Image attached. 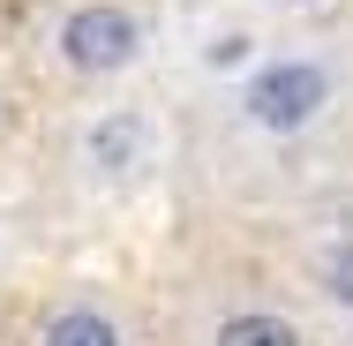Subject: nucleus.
<instances>
[{
	"mask_svg": "<svg viewBox=\"0 0 353 346\" xmlns=\"http://www.w3.org/2000/svg\"><path fill=\"white\" fill-rule=\"evenodd\" d=\"M331 278H339V294L353 301V256H339V264H331Z\"/></svg>",
	"mask_w": 353,
	"mask_h": 346,
	"instance_id": "obj_7",
	"label": "nucleus"
},
{
	"mask_svg": "<svg viewBox=\"0 0 353 346\" xmlns=\"http://www.w3.org/2000/svg\"><path fill=\"white\" fill-rule=\"evenodd\" d=\"M136 15L128 8H75L68 23H61V61L83 75H113L136 61Z\"/></svg>",
	"mask_w": 353,
	"mask_h": 346,
	"instance_id": "obj_2",
	"label": "nucleus"
},
{
	"mask_svg": "<svg viewBox=\"0 0 353 346\" xmlns=\"http://www.w3.org/2000/svg\"><path fill=\"white\" fill-rule=\"evenodd\" d=\"M38 346H121V331H113V316H98V309H61V316L38 331Z\"/></svg>",
	"mask_w": 353,
	"mask_h": 346,
	"instance_id": "obj_4",
	"label": "nucleus"
},
{
	"mask_svg": "<svg viewBox=\"0 0 353 346\" xmlns=\"http://www.w3.org/2000/svg\"><path fill=\"white\" fill-rule=\"evenodd\" d=\"M323 98H331V83H323L316 61H279V68H263L248 83V121L293 136V128H308V121L323 113Z\"/></svg>",
	"mask_w": 353,
	"mask_h": 346,
	"instance_id": "obj_1",
	"label": "nucleus"
},
{
	"mask_svg": "<svg viewBox=\"0 0 353 346\" xmlns=\"http://www.w3.org/2000/svg\"><path fill=\"white\" fill-rule=\"evenodd\" d=\"M143 158H150L143 113H105V121L90 128V166H98V173H136Z\"/></svg>",
	"mask_w": 353,
	"mask_h": 346,
	"instance_id": "obj_3",
	"label": "nucleus"
},
{
	"mask_svg": "<svg viewBox=\"0 0 353 346\" xmlns=\"http://www.w3.org/2000/svg\"><path fill=\"white\" fill-rule=\"evenodd\" d=\"M218 346H301V331H293L285 316L248 309V316H225V324H218Z\"/></svg>",
	"mask_w": 353,
	"mask_h": 346,
	"instance_id": "obj_5",
	"label": "nucleus"
},
{
	"mask_svg": "<svg viewBox=\"0 0 353 346\" xmlns=\"http://www.w3.org/2000/svg\"><path fill=\"white\" fill-rule=\"evenodd\" d=\"M211 61H218V68H233V61H248V38H241V30H233V38H218V46H211Z\"/></svg>",
	"mask_w": 353,
	"mask_h": 346,
	"instance_id": "obj_6",
	"label": "nucleus"
}]
</instances>
